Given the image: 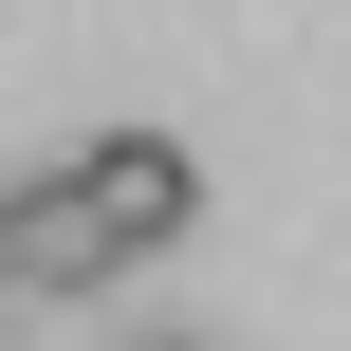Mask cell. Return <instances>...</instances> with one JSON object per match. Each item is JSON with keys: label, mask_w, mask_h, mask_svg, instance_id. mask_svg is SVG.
<instances>
[{"label": "cell", "mask_w": 351, "mask_h": 351, "mask_svg": "<svg viewBox=\"0 0 351 351\" xmlns=\"http://www.w3.org/2000/svg\"><path fill=\"white\" fill-rule=\"evenodd\" d=\"M74 185H93V222H111V259H148V241H185V222H204V167H185L167 130H111V148H93Z\"/></svg>", "instance_id": "6da1fadb"}, {"label": "cell", "mask_w": 351, "mask_h": 351, "mask_svg": "<svg viewBox=\"0 0 351 351\" xmlns=\"http://www.w3.org/2000/svg\"><path fill=\"white\" fill-rule=\"evenodd\" d=\"M0 222H19V278H37V296H93V278H111V222H93V185H74V167H56V185H19Z\"/></svg>", "instance_id": "7a4b0ae2"}, {"label": "cell", "mask_w": 351, "mask_h": 351, "mask_svg": "<svg viewBox=\"0 0 351 351\" xmlns=\"http://www.w3.org/2000/svg\"><path fill=\"white\" fill-rule=\"evenodd\" d=\"M0 278H19V222H0Z\"/></svg>", "instance_id": "3957f363"}]
</instances>
